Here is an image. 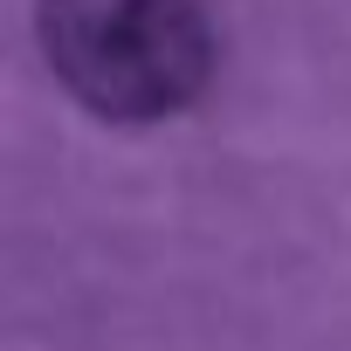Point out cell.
<instances>
[{"instance_id":"6da1fadb","label":"cell","mask_w":351,"mask_h":351,"mask_svg":"<svg viewBox=\"0 0 351 351\" xmlns=\"http://www.w3.org/2000/svg\"><path fill=\"white\" fill-rule=\"evenodd\" d=\"M42 28L97 110H172L207 69L200 0H49Z\"/></svg>"}]
</instances>
